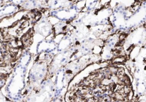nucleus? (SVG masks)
Returning a JSON list of instances; mask_svg holds the SVG:
<instances>
[{
    "instance_id": "f257e3e1",
    "label": "nucleus",
    "mask_w": 146,
    "mask_h": 102,
    "mask_svg": "<svg viewBox=\"0 0 146 102\" xmlns=\"http://www.w3.org/2000/svg\"><path fill=\"white\" fill-rule=\"evenodd\" d=\"M15 9L11 5H7L0 8V18L3 17L5 15H10Z\"/></svg>"
}]
</instances>
